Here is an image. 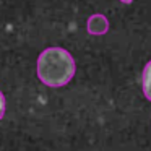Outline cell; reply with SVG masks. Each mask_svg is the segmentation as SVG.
Wrapping results in <instances>:
<instances>
[{"label":"cell","mask_w":151,"mask_h":151,"mask_svg":"<svg viewBox=\"0 0 151 151\" xmlns=\"http://www.w3.org/2000/svg\"><path fill=\"white\" fill-rule=\"evenodd\" d=\"M5 107H7V102H5V96L2 94V91H0V119L4 117V114H5Z\"/></svg>","instance_id":"cell-4"},{"label":"cell","mask_w":151,"mask_h":151,"mask_svg":"<svg viewBox=\"0 0 151 151\" xmlns=\"http://www.w3.org/2000/svg\"><path fill=\"white\" fill-rule=\"evenodd\" d=\"M37 78L50 88H60L72 81L75 76V59L62 47H47L37 57Z\"/></svg>","instance_id":"cell-1"},{"label":"cell","mask_w":151,"mask_h":151,"mask_svg":"<svg viewBox=\"0 0 151 151\" xmlns=\"http://www.w3.org/2000/svg\"><path fill=\"white\" fill-rule=\"evenodd\" d=\"M141 85H143V93L148 99L151 101V60L143 70V78H141Z\"/></svg>","instance_id":"cell-3"},{"label":"cell","mask_w":151,"mask_h":151,"mask_svg":"<svg viewBox=\"0 0 151 151\" xmlns=\"http://www.w3.org/2000/svg\"><path fill=\"white\" fill-rule=\"evenodd\" d=\"M86 29L93 36H102L109 31V20L104 15H93L86 21Z\"/></svg>","instance_id":"cell-2"}]
</instances>
